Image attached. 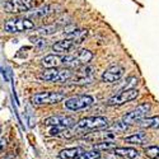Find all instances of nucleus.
Segmentation results:
<instances>
[{
    "mask_svg": "<svg viewBox=\"0 0 159 159\" xmlns=\"http://www.w3.org/2000/svg\"><path fill=\"white\" fill-rule=\"evenodd\" d=\"M108 126V120L103 116H92V117H85L82 118L79 122L74 124L70 127H66L60 136L66 138V139H71L74 136L78 135H83V134H88L89 131H96V130H101Z\"/></svg>",
    "mask_w": 159,
    "mask_h": 159,
    "instance_id": "obj_1",
    "label": "nucleus"
},
{
    "mask_svg": "<svg viewBox=\"0 0 159 159\" xmlns=\"http://www.w3.org/2000/svg\"><path fill=\"white\" fill-rule=\"evenodd\" d=\"M74 71L70 69H57V68H51L46 69L38 75L39 80L43 82H57V83H69L74 78Z\"/></svg>",
    "mask_w": 159,
    "mask_h": 159,
    "instance_id": "obj_2",
    "label": "nucleus"
},
{
    "mask_svg": "<svg viewBox=\"0 0 159 159\" xmlns=\"http://www.w3.org/2000/svg\"><path fill=\"white\" fill-rule=\"evenodd\" d=\"M92 59H93V54L89 50H79L75 54L62 56V65L68 66L70 69H78L82 66L87 65Z\"/></svg>",
    "mask_w": 159,
    "mask_h": 159,
    "instance_id": "obj_3",
    "label": "nucleus"
},
{
    "mask_svg": "<svg viewBox=\"0 0 159 159\" xmlns=\"http://www.w3.org/2000/svg\"><path fill=\"white\" fill-rule=\"evenodd\" d=\"M65 99V93L62 92H39L31 97V102L36 106H45V104H56Z\"/></svg>",
    "mask_w": 159,
    "mask_h": 159,
    "instance_id": "obj_4",
    "label": "nucleus"
},
{
    "mask_svg": "<svg viewBox=\"0 0 159 159\" xmlns=\"http://www.w3.org/2000/svg\"><path fill=\"white\" fill-rule=\"evenodd\" d=\"M94 103V98L88 94H80V96H75L71 97L69 99H66L64 102V106L66 110L69 111H80V110H85L88 107H90L92 104Z\"/></svg>",
    "mask_w": 159,
    "mask_h": 159,
    "instance_id": "obj_5",
    "label": "nucleus"
},
{
    "mask_svg": "<svg viewBox=\"0 0 159 159\" xmlns=\"http://www.w3.org/2000/svg\"><path fill=\"white\" fill-rule=\"evenodd\" d=\"M34 28V23L27 18H14L9 19L4 24V30L9 33H19Z\"/></svg>",
    "mask_w": 159,
    "mask_h": 159,
    "instance_id": "obj_6",
    "label": "nucleus"
},
{
    "mask_svg": "<svg viewBox=\"0 0 159 159\" xmlns=\"http://www.w3.org/2000/svg\"><path fill=\"white\" fill-rule=\"evenodd\" d=\"M138 96H139V90L138 89H135V88H125V89L118 92V93H116L115 96H112L107 101V104L108 106H121V104H125L127 102L134 101Z\"/></svg>",
    "mask_w": 159,
    "mask_h": 159,
    "instance_id": "obj_7",
    "label": "nucleus"
},
{
    "mask_svg": "<svg viewBox=\"0 0 159 159\" xmlns=\"http://www.w3.org/2000/svg\"><path fill=\"white\" fill-rule=\"evenodd\" d=\"M152 106L150 103L145 102V103H141L139 104L136 108H134L132 111L127 112L126 115H124L122 117V122H125L126 125H132V124H136L139 122L141 118H144L145 116H147V113L150 111Z\"/></svg>",
    "mask_w": 159,
    "mask_h": 159,
    "instance_id": "obj_8",
    "label": "nucleus"
},
{
    "mask_svg": "<svg viewBox=\"0 0 159 159\" xmlns=\"http://www.w3.org/2000/svg\"><path fill=\"white\" fill-rule=\"evenodd\" d=\"M36 5L34 0H8L4 3V10L7 13H25Z\"/></svg>",
    "mask_w": 159,
    "mask_h": 159,
    "instance_id": "obj_9",
    "label": "nucleus"
},
{
    "mask_svg": "<svg viewBox=\"0 0 159 159\" xmlns=\"http://www.w3.org/2000/svg\"><path fill=\"white\" fill-rule=\"evenodd\" d=\"M43 124L46 126H65V127H70L75 124V118L71 116H64V115H56V116H51L45 118Z\"/></svg>",
    "mask_w": 159,
    "mask_h": 159,
    "instance_id": "obj_10",
    "label": "nucleus"
},
{
    "mask_svg": "<svg viewBox=\"0 0 159 159\" xmlns=\"http://www.w3.org/2000/svg\"><path fill=\"white\" fill-rule=\"evenodd\" d=\"M125 69L121 65H113L111 68L106 69L102 74V82L104 83H115L117 80H120L124 75Z\"/></svg>",
    "mask_w": 159,
    "mask_h": 159,
    "instance_id": "obj_11",
    "label": "nucleus"
},
{
    "mask_svg": "<svg viewBox=\"0 0 159 159\" xmlns=\"http://www.w3.org/2000/svg\"><path fill=\"white\" fill-rule=\"evenodd\" d=\"M78 45V42L73 41V39H61V41H57L52 45V50H54L56 54H64V52H69L73 48H75Z\"/></svg>",
    "mask_w": 159,
    "mask_h": 159,
    "instance_id": "obj_12",
    "label": "nucleus"
},
{
    "mask_svg": "<svg viewBox=\"0 0 159 159\" xmlns=\"http://www.w3.org/2000/svg\"><path fill=\"white\" fill-rule=\"evenodd\" d=\"M41 64H42L43 68H46V69L59 68L60 65H62V56H59V55H55V54L47 55V56H45L41 60Z\"/></svg>",
    "mask_w": 159,
    "mask_h": 159,
    "instance_id": "obj_13",
    "label": "nucleus"
},
{
    "mask_svg": "<svg viewBox=\"0 0 159 159\" xmlns=\"http://www.w3.org/2000/svg\"><path fill=\"white\" fill-rule=\"evenodd\" d=\"M112 153L118 155V157L127 158V159H135L139 157V152L134 148H117V147H115L112 149Z\"/></svg>",
    "mask_w": 159,
    "mask_h": 159,
    "instance_id": "obj_14",
    "label": "nucleus"
},
{
    "mask_svg": "<svg viewBox=\"0 0 159 159\" xmlns=\"http://www.w3.org/2000/svg\"><path fill=\"white\" fill-rule=\"evenodd\" d=\"M126 143H129V144H136V145H143V144H145V143H148V140H149V138H148V135L147 134H144V132H135V134H132V135H130V136H126L125 139H124Z\"/></svg>",
    "mask_w": 159,
    "mask_h": 159,
    "instance_id": "obj_15",
    "label": "nucleus"
},
{
    "mask_svg": "<svg viewBox=\"0 0 159 159\" xmlns=\"http://www.w3.org/2000/svg\"><path fill=\"white\" fill-rule=\"evenodd\" d=\"M138 125L143 129H158L159 127V116L144 117L138 122Z\"/></svg>",
    "mask_w": 159,
    "mask_h": 159,
    "instance_id": "obj_16",
    "label": "nucleus"
},
{
    "mask_svg": "<svg viewBox=\"0 0 159 159\" xmlns=\"http://www.w3.org/2000/svg\"><path fill=\"white\" fill-rule=\"evenodd\" d=\"M84 150H83V148H80V147H76V148H66V149H64V150H61L60 153H59V157L61 158V159H74V158H76L79 154H82Z\"/></svg>",
    "mask_w": 159,
    "mask_h": 159,
    "instance_id": "obj_17",
    "label": "nucleus"
},
{
    "mask_svg": "<svg viewBox=\"0 0 159 159\" xmlns=\"http://www.w3.org/2000/svg\"><path fill=\"white\" fill-rule=\"evenodd\" d=\"M116 147V144L112 140H106V141H99L93 144V150L97 152H103V150H112Z\"/></svg>",
    "mask_w": 159,
    "mask_h": 159,
    "instance_id": "obj_18",
    "label": "nucleus"
},
{
    "mask_svg": "<svg viewBox=\"0 0 159 159\" xmlns=\"http://www.w3.org/2000/svg\"><path fill=\"white\" fill-rule=\"evenodd\" d=\"M99 158H101V152L88 150V152H83L82 154H79L74 159H99Z\"/></svg>",
    "mask_w": 159,
    "mask_h": 159,
    "instance_id": "obj_19",
    "label": "nucleus"
},
{
    "mask_svg": "<svg viewBox=\"0 0 159 159\" xmlns=\"http://www.w3.org/2000/svg\"><path fill=\"white\" fill-rule=\"evenodd\" d=\"M144 154L150 159H158L159 158V147L153 145V147H148L144 149Z\"/></svg>",
    "mask_w": 159,
    "mask_h": 159,
    "instance_id": "obj_20",
    "label": "nucleus"
},
{
    "mask_svg": "<svg viewBox=\"0 0 159 159\" xmlns=\"http://www.w3.org/2000/svg\"><path fill=\"white\" fill-rule=\"evenodd\" d=\"M48 9H50V7L48 5H45V7H42L41 9H38V10H34L32 14H31V17L32 18H38V17H43V16H46L47 13H48Z\"/></svg>",
    "mask_w": 159,
    "mask_h": 159,
    "instance_id": "obj_21",
    "label": "nucleus"
},
{
    "mask_svg": "<svg viewBox=\"0 0 159 159\" xmlns=\"http://www.w3.org/2000/svg\"><path fill=\"white\" fill-rule=\"evenodd\" d=\"M127 126H129V125H126L125 122L118 121V122H116V124H113V125L111 126V130H115L116 132H124V131L127 130Z\"/></svg>",
    "mask_w": 159,
    "mask_h": 159,
    "instance_id": "obj_22",
    "label": "nucleus"
},
{
    "mask_svg": "<svg viewBox=\"0 0 159 159\" xmlns=\"http://www.w3.org/2000/svg\"><path fill=\"white\" fill-rule=\"evenodd\" d=\"M38 32L41 33V34H50V33L56 32V27H54V25H46V27H41V28H39Z\"/></svg>",
    "mask_w": 159,
    "mask_h": 159,
    "instance_id": "obj_23",
    "label": "nucleus"
},
{
    "mask_svg": "<svg viewBox=\"0 0 159 159\" xmlns=\"http://www.w3.org/2000/svg\"><path fill=\"white\" fill-rule=\"evenodd\" d=\"M5 145H7V141L5 139H0V154H2L5 149Z\"/></svg>",
    "mask_w": 159,
    "mask_h": 159,
    "instance_id": "obj_24",
    "label": "nucleus"
},
{
    "mask_svg": "<svg viewBox=\"0 0 159 159\" xmlns=\"http://www.w3.org/2000/svg\"><path fill=\"white\" fill-rule=\"evenodd\" d=\"M3 159H11V157H9V155H8V157H5V158H3Z\"/></svg>",
    "mask_w": 159,
    "mask_h": 159,
    "instance_id": "obj_25",
    "label": "nucleus"
},
{
    "mask_svg": "<svg viewBox=\"0 0 159 159\" xmlns=\"http://www.w3.org/2000/svg\"><path fill=\"white\" fill-rule=\"evenodd\" d=\"M0 131H2V130H0Z\"/></svg>",
    "mask_w": 159,
    "mask_h": 159,
    "instance_id": "obj_26",
    "label": "nucleus"
},
{
    "mask_svg": "<svg viewBox=\"0 0 159 159\" xmlns=\"http://www.w3.org/2000/svg\"><path fill=\"white\" fill-rule=\"evenodd\" d=\"M99 159H101V158H99Z\"/></svg>",
    "mask_w": 159,
    "mask_h": 159,
    "instance_id": "obj_27",
    "label": "nucleus"
}]
</instances>
